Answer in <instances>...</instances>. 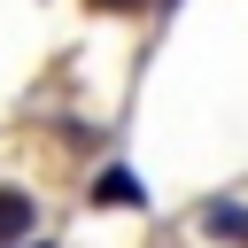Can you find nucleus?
I'll return each mask as SVG.
<instances>
[{
  "label": "nucleus",
  "instance_id": "nucleus-6",
  "mask_svg": "<svg viewBox=\"0 0 248 248\" xmlns=\"http://www.w3.org/2000/svg\"><path fill=\"white\" fill-rule=\"evenodd\" d=\"M155 8H178V0H155Z\"/></svg>",
  "mask_w": 248,
  "mask_h": 248
},
{
  "label": "nucleus",
  "instance_id": "nucleus-1",
  "mask_svg": "<svg viewBox=\"0 0 248 248\" xmlns=\"http://www.w3.org/2000/svg\"><path fill=\"white\" fill-rule=\"evenodd\" d=\"M140 202H147V186H140L124 163H108V170L93 178V209H140Z\"/></svg>",
  "mask_w": 248,
  "mask_h": 248
},
{
  "label": "nucleus",
  "instance_id": "nucleus-2",
  "mask_svg": "<svg viewBox=\"0 0 248 248\" xmlns=\"http://www.w3.org/2000/svg\"><path fill=\"white\" fill-rule=\"evenodd\" d=\"M31 225H39L31 194H23V186H0V248H23V240H31Z\"/></svg>",
  "mask_w": 248,
  "mask_h": 248
},
{
  "label": "nucleus",
  "instance_id": "nucleus-4",
  "mask_svg": "<svg viewBox=\"0 0 248 248\" xmlns=\"http://www.w3.org/2000/svg\"><path fill=\"white\" fill-rule=\"evenodd\" d=\"M93 8H108V16H132V8H147V0H93Z\"/></svg>",
  "mask_w": 248,
  "mask_h": 248
},
{
  "label": "nucleus",
  "instance_id": "nucleus-5",
  "mask_svg": "<svg viewBox=\"0 0 248 248\" xmlns=\"http://www.w3.org/2000/svg\"><path fill=\"white\" fill-rule=\"evenodd\" d=\"M23 248H46V240H23Z\"/></svg>",
  "mask_w": 248,
  "mask_h": 248
},
{
  "label": "nucleus",
  "instance_id": "nucleus-3",
  "mask_svg": "<svg viewBox=\"0 0 248 248\" xmlns=\"http://www.w3.org/2000/svg\"><path fill=\"white\" fill-rule=\"evenodd\" d=\"M202 225H209L217 240H240V248H248V209H240V202H209Z\"/></svg>",
  "mask_w": 248,
  "mask_h": 248
}]
</instances>
